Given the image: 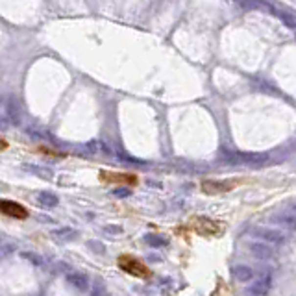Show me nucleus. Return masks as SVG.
<instances>
[{"mask_svg":"<svg viewBox=\"0 0 296 296\" xmlns=\"http://www.w3.org/2000/svg\"><path fill=\"white\" fill-rule=\"evenodd\" d=\"M235 187L231 182H220V180H204L202 191L207 195H220V193H228Z\"/></svg>","mask_w":296,"mask_h":296,"instance_id":"nucleus-4","label":"nucleus"},{"mask_svg":"<svg viewBox=\"0 0 296 296\" xmlns=\"http://www.w3.org/2000/svg\"><path fill=\"white\" fill-rule=\"evenodd\" d=\"M193 229L196 233H200V235H217L220 231V224H217V222H213L209 219H196Z\"/></svg>","mask_w":296,"mask_h":296,"instance_id":"nucleus-5","label":"nucleus"},{"mask_svg":"<svg viewBox=\"0 0 296 296\" xmlns=\"http://www.w3.org/2000/svg\"><path fill=\"white\" fill-rule=\"evenodd\" d=\"M117 265L120 271H124L126 274H130V276H136V278H150V269L144 265L143 261H139L137 257H134V255L130 254H122L120 257L117 259Z\"/></svg>","mask_w":296,"mask_h":296,"instance_id":"nucleus-1","label":"nucleus"},{"mask_svg":"<svg viewBox=\"0 0 296 296\" xmlns=\"http://www.w3.org/2000/svg\"><path fill=\"white\" fill-rule=\"evenodd\" d=\"M252 233L261 237L263 241H271V243H278V241L283 239V233L276 231V229H252Z\"/></svg>","mask_w":296,"mask_h":296,"instance_id":"nucleus-6","label":"nucleus"},{"mask_svg":"<svg viewBox=\"0 0 296 296\" xmlns=\"http://www.w3.org/2000/svg\"><path fill=\"white\" fill-rule=\"evenodd\" d=\"M8 146V143H4V141H0V148H6Z\"/></svg>","mask_w":296,"mask_h":296,"instance_id":"nucleus-8","label":"nucleus"},{"mask_svg":"<svg viewBox=\"0 0 296 296\" xmlns=\"http://www.w3.org/2000/svg\"><path fill=\"white\" fill-rule=\"evenodd\" d=\"M98 178L100 182L110 185H137L139 182V178L132 172H113V170H102Z\"/></svg>","mask_w":296,"mask_h":296,"instance_id":"nucleus-2","label":"nucleus"},{"mask_svg":"<svg viewBox=\"0 0 296 296\" xmlns=\"http://www.w3.org/2000/svg\"><path fill=\"white\" fill-rule=\"evenodd\" d=\"M235 276L241 279V281H248V279H252L254 272L250 271L248 267H241V269H235Z\"/></svg>","mask_w":296,"mask_h":296,"instance_id":"nucleus-7","label":"nucleus"},{"mask_svg":"<svg viewBox=\"0 0 296 296\" xmlns=\"http://www.w3.org/2000/svg\"><path fill=\"white\" fill-rule=\"evenodd\" d=\"M0 215H6L9 219H17L24 220L28 219V209H26L23 204L15 202V200H4L0 198Z\"/></svg>","mask_w":296,"mask_h":296,"instance_id":"nucleus-3","label":"nucleus"}]
</instances>
